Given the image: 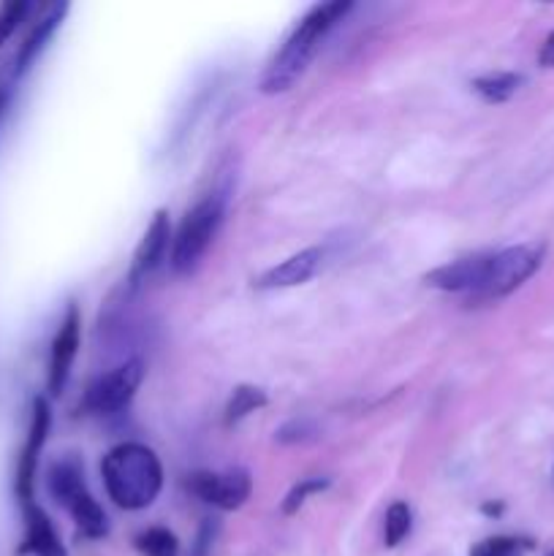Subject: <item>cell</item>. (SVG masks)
I'll return each instance as SVG.
<instances>
[{
	"label": "cell",
	"instance_id": "cell-11",
	"mask_svg": "<svg viewBox=\"0 0 554 556\" xmlns=\"http://www.w3.org/2000/svg\"><path fill=\"white\" fill-rule=\"evenodd\" d=\"M320 250L318 248H307V250H299L297 255L286 258L282 264L272 266L266 269L264 275L255 280V286L264 288V291H272V288H293V286H302L307 282L310 277L318 271L320 266Z\"/></svg>",
	"mask_w": 554,
	"mask_h": 556
},
{
	"label": "cell",
	"instance_id": "cell-12",
	"mask_svg": "<svg viewBox=\"0 0 554 556\" xmlns=\"http://www.w3.org/2000/svg\"><path fill=\"white\" fill-rule=\"evenodd\" d=\"M47 489L52 494V500L58 505H63L65 510L81 500L87 492L85 483V470H81L79 459L76 456H63V459H54L52 467L47 472Z\"/></svg>",
	"mask_w": 554,
	"mask_h": 556
},
{
	"label": "cell",
	"instance_id": "cell-9",
	"mask_svg": "<svg viewBox=\"0 0 554 556\" xmlns=\"http://www.w3.org/2000/svg\"><path fill=\"white\" fill-rule=\"evenodd\" d=\"M168 239H172V223H168V212L166 210H158L152 223L147 226L144 237H141L139 248L134 253V264H130L128 271V288H139L158 266L166 261L168 253Z\"/></svg>",
	"mask_w": 554,
	"mask_h": 556
},
{
	"label": "cell",
	"instance_id": "cell-17",
	"mask_svg": "<svg viewBox=\"0 0 554 556\" xmlns=\"http://www.w3.org/2000/svg\"><path fill=\"white\" fill-rule=\"evenodd\" d=\"M136 552L144 556H177L179 554V541L174 532H168L166 527H150V530L139 532L134 541Z\"/></svg>",
	"mask_w": 554,
	"mask_h": 556
},
{
	"label": "cell",
	"instance_id": "cell-6",
	"mask_svg": "<svg viewBox=\"0 0 554 556\" xmlns=\"http://www.w3.org/2000/svg\"><path fill=\"white\" fill-rule=\"evenodd\" d=\"M188 489L206 505H215L221 510H237L248 503L253 492V481L244 470L228 472H196L188 481Z\"/></svg>",
	"mask_w": 554,
	"mask_h": 556
},
{
	"label": "cell",
	"instance_id": "cell-18",
	"mask_svg": "<svg viewBox=\"0 0 554 556\" xmlns=\"http://www.w3.org/2000/svg\"><path fill=\"white\" fill-rule=\"evenodd\" d=\"M536 543L530 538H519V535H494V538H483L481 543L470 548V556H525L527 552H532Z\"/></svg>",
	"mask_w": 554,
	"mask_h": 556
},
{
	"label": "cell",
	"instance_id": "cell-24",
	"mask_svg": "<svg viewBox=\"0 0 554 556\" xmlns=\"http://www.w3.org/2000/svg\"><path fill=\"white\" fill-rule=\"evenodd\" d=\"M538 63H541L543 68H554V30L549 33L546 41H543L541 52H538Z\"/></svg>",
	"mask_w": 554,
	"mask_h": 556
},
{
	"label": "cell",
	"instance_id": "cell-13",
	"mask_svg": "<svg viewBox=\"0 0 554 556\" xmlns=\"http://www.w3.org/2000/svg\"><path fill=\"white\" fill-rule=\"evenodd\" d=\"M25 541H22L20 554L33 556H65L63 543H60L58 532H54L49 516L38 508L36 503L25 505Z\"/></svg>",
	"mask_w": 554,
	"mask_h": 556
},
{
	"label": "cell",
	"instance_id": "cell-23",
	"mask_svg": "<svg viewBox=\"0 0 554 556\" xmlns=\"http://www.w3.org/2000/svg\"><path fill=\"white\" fill-rule=\"evenodd\" d=\"M315 434H318V429H315L313 421H307V418H293V421L282 424V427L277 429V443L282 445L307 443V440H313Z\"/></svg>",
	"mask_w": 554,
	"mask_h": 556
},
{
	"label": "cell",
	"instance_id": "cell-16",
	"mask_svg": "<svg viewBox=\"0 0 554 556\" xmlns=\"http://www.w3.org/2000/svg\"><path fill=\"white\" fill-rule=\"evenodd\" d=\"M68 514H71V519L76 521V527H79V532L85 538H103L109 532L106 514H103L101 505L92 500V494H85L79 503L71 505Z\"/></svg>",
	"mask_w": 554,
	"mask_h": 556
},
{
	"label": "cell",
	"instance_id": "cell-14",
	"mask_svg": "<svg viewBox=\"0 0 554 556\" xmlns=\"http://www.w3.org/2000/svg\"><path fill=\"white\" fill-rule=\"evenodd\" d=\"M65 11H68V3L47 5V14L36 22V27L30 30V36H27L25 43L20 47V54H16V76H22L33 63H36L38 54L43 52V47L49 43V38L54 36V30H58L60 22H63Z\"/></svg>",
	"mask_w": 554,
	"mask_h": 556
},
{
	"label": "cell",
	"instance_id": "cell-3",
	"mask_svg": "<svg viewBox=\"0 0 554 556\" xmlns=\"http://www.w3.org/2000/svg\"><path fill=\"white\" fill-rule=\"evenodd\" d=\"M223 212H226V199L223 195H206L201 199L188 215L182 217L177 228V237L172 244V266L179 275H188L199 266L201 255L215 239L217 228L223 223Z\"/></svg>",
	"mask_w": 554,
	"mask_h": 556
},
{
	"label": "cell",
	"instance_id": "cell-5",
	"mask_svg": "<svg viewBox=\"0 0 554 556\" xmlns=\"http://www.w3.org/2000/svg\"><path fill=\"white\" fill-rule=\"evenodd\" d=\"M144 380V362L141 358H128L112 372L101 375L96 383L87 389L85 407L98 416H112V413L123 410L130 400H134L136 389Z\"/></svg>",
	"mask_w": 554,
	"mask_h": 556
},
{
	"label": "cell",
	"instance_id": "cell-2",
	"mask_svg": "<svg viewBox=\"0 0 554 556\" xmlns=\"http://www.w3.org/2000/svg\"><path fill=\"white\" fill-rule=\"evenodd\" d=\"M109 500L123 510H144L163 486V467L155 451L141 443H119L101 462Z\"/></svg>",
	"mask_w": 554,
	"mask_h": 556
},
{
	"label": "cell",
	"instance_id": "cell-27",
	"mask_svg": "<svg viewBox=\"0 0 554 556\" xmlns=\"http://www.w3.org/2000/svg\"><path fill=\"white\" fill-rule=\"evenodd\" d=\"M546 556H554V552H549V554H546Z\"/></svg>",
	"mask_w": 554,
	"mask_h": 556
},
{
	"label": "cell",
	"instance_id": "cell-25",
	"mask_svg": "<svg viewBox=\"0 0 554 556\" xmlns=\"http://www.w3.org/2000/svg\"><path fill=\"white\" fill-rule=\"evenodd\" d=\"M481 510L487 516H500V514H503V505H500V503H487Z\"/></svg>",
	"mask_w": 554,
	"mask_h": 556
},
{
	"label": "cell",
	"instance_id": "cell-7",
	"mask_svg": "<svg viewBox=\"0 0 554 556\" xmlns=\"http://www.w3.org/2000/svg\"><path fill=\"white\" fill-rule=\"evenodd\" d=\"M79 342H81V315H79V307L71 302L68 309H65L63 324H60L58 334H54L52 340V351H49L47 386L52 396H60L65 391V386H68L71 367H74L76 353H79Z\"/></svg>",
	"mask_w": 554,
	"mask_h": 556
},
{
	"label": "cell",
	"instance_id": "cell-8",
	"mask_svg": "<svg viewBox=\"0 0 554 556\" xmlns=\"http://www.w3.org/2000/svg\"><path fill=\"white\" fill-rule=\"evenodd\" d=\"M49 424H52L49 402L43 400V396H38V400L33 402L30 429H27L25 448H22L20 465H16V497H20L22 508H25V505H33V483H36L38 456H41L43 443H47Z\"/></svg>",
	"mask_w": 554,
	"mask_h": 556
},
{
	"label": "cell",
	"instance_id": "cell-15",
	"mask_svg": "<svg viewBox=\"0 0 554 556\" xmlns=\"http://www.w3.org/2000/svg\"><path fill=\"white\" fill-rule=\"evenodd\" d=\"M525 85V76L514 71H500V74H487L473 79V90L487 103H505L516 96V90Z\"/></svg>",
	"mask_w": 554,
	"mask_h": 556
},
{
	"label": "cell",
	"instance_id": "cell-21",
	"mask_svg": "<svg viewBox=\"0 0 554 556\" xmlns=\"http://www.w3.org/2000/svg\"><path fill=\"white\" fill-rule=\"evenodd\" d=\"M329 486H331L329 478H302V481L288 492V497L282 500V514L293 516L304 503H307V497L326 492Z\"/></svg>",
	"mask_w": 554,
	"mask_h": 556
},
{
	"label": "cell",
	"instance_id": "cell-10",
	"mask_svg": "<svg viewBox=\"0 0 554 556\" xmlns=\"http://www.w3.org/2000/svg\"><path fill=\"white\" fill-rule=\"evenodd\" d=\"M487 261L489 253H476L467 255V258L451 261V264H443L429 271L424 282L429 288H438V291L470 293V296H476L481 291L483 275H487Z\"/></svg>",
	"mask_w": 554,
	"mask_h": 556
},
{
	"label": "cell",
	"instance_id": "cell-4",
	"mask_svg": "<svg viewBox=\"0 0 554 556\" xmlns=\"http://www.w3.org/2000/svg\"><path fill=\"white\" fill-rule=\"evenodd\" d=\"M543 244H514V248L489 253L487 275L476 299H503L525 286L543 264Z\"/></svg>",
	"mask_w": 554,
	"mask_h": 556
},
{
	"label": "cell",
	"instance_id": "cell-1",
	"mask_svg": "<svg viewBox=\"0 0 554 556\" xmlns=\"http://www.w3.org/2000/svg\"><path fill=\"white\" fill-rule=\"evenodd\" d=\"M351 9V0H335V3L313 5V9L299 20V25L293 27L291 36L286 38L280 52H277L275 58H272V63L266 65L264 76H261V92L277 96V92L291 90L293 81L307 71L310 60L315 58L326 33H329Z\"/></svg>",
	"mask_w": 554,
	"mask_h": 556
},
{
	"label": "cell",
	"instance_id": "cell-19",
	"mask_svg": "<svg viewBox=\"0 0 554 556\" xmlns=\"http://www.w3.org/2000/svg\"><path fill=\"white\" fill-rule=\"evenodd\" d=\"M266 405V391L255 386H237L226 405V424H237Z\"/></svg>",
	"mask_w": 554,
	"mask_h": 556
},
{
	"label": "cell",
	"instance_id": "cell-26",
	"mask_svg": "<svg viewBox=\"0 0 554 556\" xmlns=\"http://www.w3.org/2000/svg\"><path fill=\"white\" fill-rule=\"evenodd\" d=\"M3 106H5V92L0 90V114H3Z\"/></svg>",
	"mask_w": 554,
	"mask_h": 556
},
{
	"label": "cell",
	"instance_id": "cell-20",
	"mask_svg": "<svg viewBox=\"0 0 554 556\" xmlns=\"http://www.w3.org/2000/svg\"><path fill=\"white\" fill-rule=\"evenodd\" d=\"M413 527V510L407 503H394L386 510V525H383V541L389 548H396Z\"/></svg>",
	"mask_w": 554,
	"mask_h": 556
},
{
	"label": "cell",
	"instance_id": "cell-22",
	"mask_svg": "<svg viewBox=\"0 0 554 556\" xmlns=\"http://www.w3.org/2000/svg\"><path fill=\"white\" fill-rule=\"evenodd\" d=\"M27 9H30V5H27L25 0H5V3H0V47H3L11 38V33L20 27V22L27 16Z\"/></svg>",
	"mask_w": 554,
	"mask_h": 556
}]
</instances>
